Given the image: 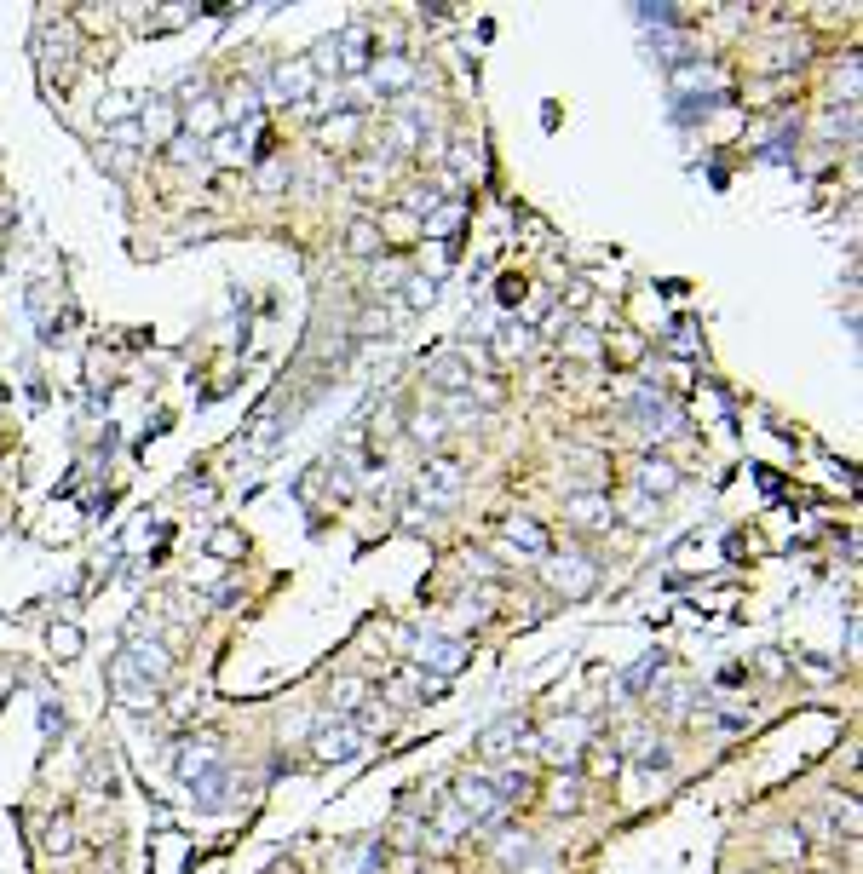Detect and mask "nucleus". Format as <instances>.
<instances>
[{
  "mask_svg": "<svg viewBox=\"0 0 863 874\" xmlns=\"http://www.w3.org/2000/svg\"><path fill=\"white\" fill-rule=\"evenodd\" d=\"M461 489H467V472H461V460L432 455V460H426V466L415 472V512H449V506L461 501Z\"/></svg>",
  "mask_w": 863,
  "mask_h": 874,
  "instance_id": "nucleus-1",
  "label": "nucleus"
},
{
  "mask_svg": "<svg viewBox=\"0 0 863 874\" xmlns=\"http://www.w3.org/2000/svg\"><path fill=\"white\" fill-rule=\"evenodd\" d=\"M409 650H415V667L432 673V679H455V673L472 662V644L461 639V633H415Z\"/></svg>",
  "mask_w": 863,
  "mask_h": 874,
  "instance_id": "nucleus-2",
  "label": "nucleus"
},
{
  "mask_svg": "<svg viewBox=\"0 0 863 874\" xmlns=\"http://www.w3.org/2000/svg\"><path fill=\"white\" fill-rule=\"evenodd\" d=\"M541 570H547V587H553V593H564V598H587L593 587H599V564H593L587 552H559V558L547 552V558H541Z\"/></svg>",
  "mask_w": 863,
  "mask_h": 874,
  "instance_id": "nucleus-3",
  "label": "nucleus"
},
{
  "mask_svg": "<svg viewBox=\"0 0 863 874\" xmlns=\"http://www.w3.org/2000/svg\"><path fill=\"white\" fill-rule=\"evenodd\" d=\"M110 690L121 696V708H133V713H150L156 702H162V685H156V679H144L139 662H133L127 650H116V656H110Z\"/></svg>",
  "mask_w": 863,
  "mask_h": 874,
  "instance_id": "nucleus-4",
  "label": "nucleus"
},
{
  "mask_svg": "<svg viewBox=\"0 0 863 874\" xmlns=\"http://www.w3.org/2000/svg\"><path fill=\"white\" fill-rule=\"evenodd\" d=\"M363 748H369V736L357 731V719H317V731H311L317 759H357Z\"/></svg>",
  "mask_w": 863,
  "mask_h": 874,
  "instance_id": "nucleus-5",
  "label": "nucleus"
},
{
  "mask_svg": "<svg viewBox=\"0 0 863 874\" xmlns=\"http://www.w3.org/2000/svg\"><path fill=\"white\" fill-rule=\"evenodd\" d=\"M455 805H461V811H467L472 823H495V817H501V811H507V800H501V794H495V782L484 777V771H467V777L455 782Z\"/></svg>",
  "mask_w": 863,
  "mask_h": 874,
  "instance_id": "nucleus-6",
  "label": "nucleus"
},
{
  "mask_svg": "<svg viewBox=\"0 0 863 874\" xmlns=\"http://www.w3.org/2000/svg\"><path fill=\"white\" fill-rule=\"evenodd\" d=\"M426 380L444 391V397H467L478 374H472V357H467V351H438V357H426Z\"/></svg>",
  "mask_w": 863,
  "mask_h": 874,
  "instance_id": "nucleus-7",
  "label": "nucleus"
},
{
  "mask_svg": "<svg viewBox=\"0 0 863 874\" xmlns=\"http://www.w3.org/2000/svg\"><path fill=\"white\" fill-rule=\"evenodd\" d=\"M311 92H317V69L305 64V58L271 69V98L277 104H311Z\"/></svg>",
  "mask_w": 863,
  "mask_h": 874,
  "instance_id": "nucleus-8",
  "label": "nucleus"
},
{
  "mask_svg": "<svg viewBox=\"0 0 863 874\" xmlns=\"http://www.w3.org/2000/svg\"><path fill=\"white\" fill-rule=\"evenodd\" d=\"M564 518L576 529H610V518H616V501H610L605 489H576L570 501H564Z\"/></svg>",
  "mask_w": 863,
  "mask_h": 874,
  "instance_id": "nucleus-9",
  "label": "nucleus"
},
{
  "mask_svg": "<svg viewBox=\"0 0 863 874\" xmlns=\"http://www.w3.org/2000/svg\"><path fill=\"white\" fill-rule=\"evenodd\" d=\"M139 133L144 144H173L179 138V104H167V98H150V104H139Z\"/></svg>",
  "mask_w": 863,
  "mask_h": 874,
  "instance_id": "nucleus-10",
  "label": "nucleus"
},
{
  "mask_svg": "<svg viewBox=\"0 0 863 874\" xmlns=\"http://www.w3.org/2000/svg\"><path fill=\"white\" fill-rule=\"evenodd\" d=\"M438 685H444V679H432V673H420V667H397L392 679H386V696H392L397 708H415V702H426Z\"/></svg>",
  "mask_w": 863,
  "mask_h": 874,
  "instance_id": "nucleus-11",
  "label": "nucleus"
},
{
  "mask_svg": "<svg viewBox=\"0 0 863 874\" xmlns=\"http://www.w3.org/2000/svg\"><path fill=\"white\" fill-rule=\"evenodd\" d=\"M587 748V719H559V725H547V754L559 759V765H576Z\"/></svg>",
  "mask_w": 863,
  "mask_h": 874,
  "instance_id": "nucleus-12",
  "label": "nucleus"
},
{
  "mask_svg": "<svg viewBox=\"0 0 863 874\" xmlns=\"http://www.w3.org/2000/svg\"><path fill=\"white\" fill-rule=\"evenodd\" d=\"M369 81L380 92H409L415 87V64H409L403 52H380V58L369 64Z\"/></svg>",
  "mask_w": 863,
  "mask_h": 874,
  "instance_id": "nucleus-13",
  "label": "nucleus"
},
{
  "mask_svg": "<svg viewBox=\"0 0 863 874\" xmlns=\"http://www.w3.org/2000/svg\"><path fill=\"white\" fill-rule=\"evenodd\" d=\"M254 133H259V127H242V133H236V127H219V133L208 138L213 161H219V167H248V161H254V144H248V138H254Z\"/></svg>",
  "mask_w": 863,
  "mask_h": 874,
  "instance_id": "nucleus-14",
  "label": "nucleus"
},
{
  "mask_svg": "<svg viewBox=\"0 0 863 874\" xmlns=\"http://www.w3.org/2000/svg\"><path fill=\"white\" fill-rule=\"evenodd\" d=\"M507 552L513 558H547V529L536 524V518H507Z\"/></svg>",
  "mask_w": 863,
  "mask_h": 874,
  "instance_id": "nucleus-15",
  "label": "nucleus"
},
{
  "mask_svg": "<svg viewBox=\"0 0 863 874\" xmlns=\"http://www.w3.org/2000/svg\"><path fill=\"white\" fill-rule=\"evenodd\" d=\"M633 489H639V495H668V489H679V466L662 460V455H645L639 472H633Z\"/></svg>",
  "mask_w": 863,
  "mask_h": 874,
  "instance_id": "nucleus-16",
  "label": "nucleus"
},
{
  "mask_svg": "<svg viewBox=\"0 0 863 874\" xmlns=\"http://www.w3.org/2000/svg\"><path fill=\"white\" fill-rule=\"evenodd\" d=\"M524 736H530V725H524V719H501V725H490V731L478 736V754H484V759H501V754H513Z\"/></svg>",
  "mask_w": 863,
  "mask_h": 874,
  "instance_id": "nucleus-17",
  "label": "nucleus"
},
{
  "mask_svg": "<svg viewBox=\"0 0 863 874\" xmlns=\"http://www.w3.org/2000/svg\"><path fill=\"white\" fill-rule=\"evenodd\" d=\"M127 656L139 662L144 679H156V685H167V673H173V656H167L156 639H127Z\"/></svg>",
  "mask_w": 863,
  "mask_h": 874,
  "instance_id": "nucleus-18",
  "label": "nucleus"
},
{
  "mask_svg": "<svg viewBox=\"0 0 863 874\" xmlns=\"http://www.w3.org/2000/svg\"><path fill=\"white\" fill-rule=\"evenodd\" d=\"M363 708H369V685H363V679H334L328 713H334V719H351V713H363Z\"/></svg>",
  "mask_w": 863,
  "mask_h": 874,
  "instance_id": "nucleus-19",
  "label": "nucleus"
},
{
  "mask_svg": "<svg viewBox=\"0 0 863 874\" xmlns=\"http://www.w3.org/2000/svg\"><path fill=\"white\" fill-rule=\"evenodd\" d=\"M213 765H219V742H213V736H196L185 754H179V777L196 782V777H208Z\"/></svg>",
  "mask_w": 863,
  "mask_h": 874,
  "instance_id": "nucleus-20",
  "label": "nucleus"
},
{
  "mask_svg": "<svg viewBox=\"0 0 863 874\" xmlns=\"http://www.w3.org/2000/svg\"><path fill=\"white\" fill-rule=\"evenodd\" d=\"M530 345H536V328H530V322H501V328H495V357H507V363L524 357Z\"/></svg>",
  "mask_w": 863,
  "mask_h": 874,
  "instance_id": "nucleus-21",
  "label": "nucleus"
},
{
  "mask_svg": "<svg viewBox=\"0 0 863 874\" xmlns=\"http://www.w3.org/2000/svg\"><path fill=\"white\" fill-rule=\"evenodd\" d=\"M29 317H35V328H41V340H52L58 334V317H52V282L41 276V282H29Z\"/></svg>",
  "mask_w": 863,
  "mask_h": 874,
  "instance_id": "nucleus-22",
  "label": "nucleus"
},
{
  "mask_svg": "<svg viewBox=\"0 0 863 874\" xmlns=\"http://www.w3.org/2000/svg\"><path fill=\"white\" fill-rule=\"evenodd\" d=\"M133 161H139V150H133V144H116V138H104V144H98V167H104L110 179H133Z\"/></svg>",
  "mask_w": 863,
  "mask_h": 874,
  "instance_id": "nucleus-23",
  "label": "nucleus"
},
{
  "mask_svg": "<svg viewBox=\"0 0 863 874\" xmlns=\"http://www.w3.org/2000/svg\"><path fill=\"white\" fill-rule=\"evenodd\" d=\"M674 87H685V92H697V87L720 92L725 87V69L720 64H679L674 69Z\"/></svg>",
  "mask_w": 863,
  "mask_h": 874,
  "instance_id": "nucleus-24",
  "label": "nucleus"
},
{
  "mask_svg": "<svg viewBox=\"0 0 863 874\" xmlns=\"http://www.w3.org/2000/svg\"><path fill=\"white\" fill-rule=\"evenodd\" d=\"M334 64L340 69H369V35H363V29H346V35L334 41Z\"/></svg>",
  "mask_w": 863,
  "mask_h": 874,
  "instance_id": "nucleus-25",
  "label": "nucleus"
},
{
  "mask_svg": "<svg viewBox=\"0 0 863 874\" xmlns=\"http://www.w3.org/2000/svg\"><path fill=\"white\" fill-rule=\"evenodd\" d=\"M386 144H392V156L415 150V144H420V121H415V115H392V121H386Z\"/></svg>",
  "mask_w": 863,
  "mask_h": 874,
  "instance_id": "nucleus-26",
  "label": "nucleus"
},
{
  "mask_svg": "<svg viewBox=\"0 0 863 874\" xmlns=\"http://www.w3.org/2000/svg\"><path fill=\"white\" fill-rule=\"evenodd\" d=\"M219 115H231V121L242 115V121L254 127V115H259V87H248V81H242V87H231V104H225Z\"/></svg>",
  "mask_w": 863,
  "mask_h": 874,
  "instance_id": "nucleus-27",
  "label": "nucleus"
},
{
  "mask_svg": "<svg viewBox=\"0 0 863 874\" xmlns=\"http://www.w3.org/2000/svg\"><path fill=\"white\" fill-rule=\"evenodd\" d=\"M346 242H351V253H363V259H374V253H380V225H374V219H357Z\"/></svg>",
  "mask_w": 863,
  "mask_h": 874,
  "instance_id": "nucleus-28",
  "label": "nucleus"
},
{
  "mask_svg": "<svg viewBox=\"0 0 863 874\" xmlns=\"http://www.w3.org/2000/svg\"><path fill=\"white\" fill-rule=\"evenodd\" d=\"M317 138H323L328 150H334V144H351V138H357V115H351V110H340L334 121H323V133H317Z\"/></svg>",
  "mask_w": 863,
  "mask_h": 874,
  "instance_id": "nucleus-29",
  "label": "nucleus"
},
{
  "mask_svg": "<svg viewBox=\"0 0 863 874\" xmlns=\"http://www.w3.org/2000/svg\"><path fill=\"white\" fill-rule=\"evenodd\" d=\"M208 552H213V558H225V564H236V558H242V529H213Z\"/></svg>",
  "mask_w": 863,
  "mask_h": 874,
  "instance_id": "nucleus-30",
  "label": "nucleus"
},
{
  "mask_svg": "<svg viewBox=\"0 0 863 874\" xmlns=\"http://www.w3.org/2000/svg\"><path fill=\"white\" fill-rule=\"evenodd\" d=\"M41 846L64 857V851L75 846V823H70V817H52V823H47V834H41Z\"/></svg>",
  "mask_w": 863,
  "mask_h": 874,
  "instance_id": "nucleus-31",
  "label": "nucleus"
},
{
  "mask_svg": "<svg viewBox=\"0 0 863 874\" xmlns=\"http://www.w3.org/2000/svg\"><path fill=\"white\" fill-rule=\"evenodd\" d=\"M403 282H409V288H403V299H409V311H426V305L438 299V282H432V276H403Z\"/></svg>",
  "mask_w": 863,
  "mask_h": 874,
  "instance_id": "nucleus-32",
  "label": "nucleus"
},
{
  "mask_svg": "<svg viewBox=\"0 0 863 874\" xmlns=\"http://www.w3.org/2000/svg\"><path fill=\"white\" fill-rule=\"evenodd\" d=\"M564 351L570 357H599V334L593 328H564Z\"/></svg>",
  "mask_w": 863,
  "mask_h": 874,
  "instance_id": "nucleus-33",
  "label": "nucleus"
},
{
  "mask_svg": "<svg viewBox=\"0 0 863 874\" xmlns=\"http://www.w3.org/2000/svg\"><path fill=\"white\" fill-rule=\"evenodd\" d=\"M576 788H582V771H570V777L559 782V794H553V811H576V805H582V794H576Z\"/></svg>",
  "mask_w": 863,
  "mask_h": 874,
  "instance_id": "nucleus-34",
  "label": "nucleus"
},
{
  "mask_svg": "<svg viewBox=\"0 0 863 874\" xmlns=\"http://www.w3.org/2000/svg\"><path fill=\"white\" fill-rule=\"evenodd\" d=\"M622 512H628V524H651V518H656V501H651V495H639V489H633L628 501H622Z\"/></svg>",
  "mask_w": 863,
  "mask_h": 874,
  "instance_id": "nucleus-35",
  "label": "nucleus"
},
{
  "mask_svg": "<svg viewBox=\"0 0 863 874\" xmlns=\"http://www.w3.org/2000/svg\"><path fill=\"white\" fill-rule=\"evenodd\" d=\"M409 432H415L420 443H438V437H444V414H426V409H420V414H415V426H409Z\"/></svg>",
  "mask_w": 863,
  "mask_h": 874,
  "instance_id": "nucleus-36",
  "label": "nucleus"
},
{
  "mask_svg": "<svg viewBox=\"0 0 863 874\" xmlns=\"http://www.w3.org/2000/svg\"><path fill=\"white\" fill-rule=\"evenodd\" d=\"M52 650H58V656H75V650H81V633H75L70 621H58V627H52Z\"/></svg>",
  "mask_w": 863,
  "mask_h": 874,
  "instance_id": "nucleus-37",
  "label": "nucleus"
},
{
  "mask_svg": "<svg viewBox=\"0 0 863 874\" xmlns=\"http://www.w3.org/2000/svg\"><path fill=\"white\" fill-rule=\"evenodd\" d=\"M495 851H501V863H513V869H518V863L530 857V840H524V834H507V840H501Z\"/></svg>",
  "mask_w": 863,
  "mask_h": 874,
  "instance_id": "nucleus-38",
  "label": "nucleus"
},
{
  "mask_svg": "<svg viewBox=\"0 0 863 874\" xmlns=\"http://www.w3.org/2000/svg\"><path fill=\"white\" fill-rule=\"evenodd\" d=\"M771 857H800V834H794V840H789V828H777V834H771Z\"/></svg>",
  "mask_w": 863,
  "mask_h": 874,
  "instance_id": "nucleus-39",
  "label": "nucleus"
},
{
  "mask_svg": "<svg viewBox=\"0 0 863 874\" xmlns=\"http://www.w3.org/2000/svg\"><path fill=\"white\" fill-rule=\"evenodd\" d=\"M668 345H674V351H702L697 334H691V322H674V328H668Z\"/></svg>",
  "mask_w": 863,
  "mask_h": 874,
  "instance_id": "nucleus-40",
  "label": "nucleus"
},
{
  "mask_svg": "<svg viewBox=\"0 0 863 874\" xmlns=\"http://www.w3.org/2000/svg\"><path fill=\"white\" fill-rule=\"evenodd\" d=\"M656 673H662V656H645V662H639V667L628 673V690H639L645 679H656Z\"/></svg>",
  "mask_w": 863,
  "mask_h": 874,
  "instance_id": "nucleus-41",
  "label": "nucleus"
},
{
  "mask_svg": "<svg viewBox=\"0 0 863 874\" xmlns=\"http://www.w3.org/2000/svg\"><path fill=\"white\" fill-rule=\"evenodd\" d=\"M587 765H593V771H605V777H610V771H622V754H616V748H593V759H587Z\"/></svg>",
  "mask_w": 863,
  "mask_h": 874,
  "instance_id": "nucleus-42",
  "label": "nucleus"
},
{
  "mask_svg": "<svg viewBox=\"0 0 863 874\" xmlns=\"http://www.w3.org/2000/svg\"><path fill=\"white\" fill-rule=\"evenodd\" d=\"M455 225H461V207H444V213H432V236H449Z\"/></svg>",
  "mask_w": 863,
  "mask_h": 874,
  "instance_id": "nucleus-43",
  "label": "nucleus"
},
{
  "mask_svg": "<svg viewBox=\"0 0 863 874\" xmlns=\"http://www.w3.org/2000/svg\"><path fill=\"white\" fill-rule=\"evenodd\" d=\"M467 570H478V575H490V581H495V575H501V564H495L490 552H467Z\"/></svg>",
  "mask_w": 863,
  "mask_h": 874,
  "instance_id": "nucleus-44",
  "label": "nucleus"
},
{
  "mask_svg": "<svg viewBox=\"0 0 863 874\" xmlns=\"http://www.w3.org/2000/svg\"><path fill=\"white\" fill-rule=\"evenodd\" d=\"M455 173H478V150H467V144H455Z\"/></svg>",
  "mask_w": 863,
  "mask_h": 874,
  "instance_id": "nucleus-45",
  "label": "nucleus"
},
{
  "mask_svg": "<svg viewBox=\"0 0 863 874\" xmlns=\"http://www.w3.org/2000/svg\"><path fill=\"white\" fill-rule=\"evenodd\" d=\"M173 156H179V161H190V156H202V144H196L190 133H179V138H173Z\"/></svg>",
  "mask_w": 863,
  "mask_h": 874,
  "instance_id": "nucleus-46",
  "label": "nucleus"
},
{
  "mask_svg": "<svg viewBox=\"0 0 863 874\" xmlns=\"http://www.w3.org/2000/svg\"><path fill=\"white\" fill-rule=\"evenodd\" d=\"M524 299V282L518 276H501V305H518Z\"/></svg>",
  "mask_w": 863,
  "mask_h": 874,
  "instance_id": "nucleus-47",
  "label": "nucleus"
},
{
  "mask_svg": "<svg viewBox=\"0 0 863 874\" xmlns=\"http://www.w3.org/2000/svg\"><path fill=\"white\" fill-rule=\"evenodd\" d=\"M185 18H190L185 6H173V12H162V18H150V29H179Z\"/></svg>",
  "mask_w": 863,
  "mask_h": 874,
  "instance_id": "nucleus-48",
  "label": "nucleus"
},
{
  "mask_svg": "<svg viewBox=\"0 0 863 874\" xmlns=\"http://www.w3.org/2000/svg\"><path fill=\"white\" fill-rule=\"evenodd\" d=\"M259 179H265V190H277V184L288 179V167H282V161H271V167H265V173H259Z\"/></svg>",
  "mask_w": 863,
  "mask_h": 874,
  "instance_id": "nucleus-49",
  "label": "nucleus"
},
{
  "mask_svg": "<svg viewBox=\"0 0 863 874\" xmlns=\"http://www.w3.org/2000/svg\"><path fill=\"white\" fill-rule=\"evenodd\" d=\"M397 874H420V869H415V863H403V869H397Z\"/></svg>",
  "mask_w": 863,
  "mask_h": 874,
  "instance_id": "nucleus-50",
  "label": "nucleus"
}]
</instances>
